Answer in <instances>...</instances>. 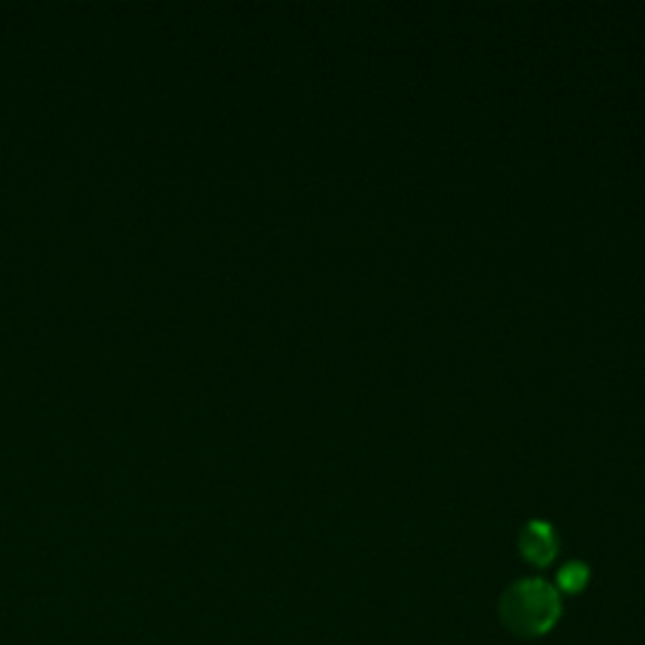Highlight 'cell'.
<instances>
[{
	"instance_id": "cell-3",
	"label": "cell",
	"mask_w": 645,
	"mask_h": 645,
	"mask_svg": "<svg viewBox=\"0 0 645 645\" xmlns=\"http://www.w3.org/2000/svg\"><path fill=\"white\" fill-rule=\"evenodd\" d=\"M590 570L583 565V562H567L560 572H557V585L565 593H580L588 583Z\"/></svg>"
},
{
	"instance_id": "cell-1",
	"label": "cell",
	"mask_w": 645,
	"mask_h": 645,
	"mask_svg": "<svg viewBox=\"0 0 645 645\" xmlns=\"http://www.w3.org/2000/svg\"><path fill=\"white\" fill-rule=\"evenodd\" d=\"M560 613V593L550 583L537 580V577L514 583L502 595V603H499L502 623L512 633L525 635V638L545 635L557 623Z\"/></svg>"
},
{
	"instance_id": "cell-2",
	"label": "cell",
	"mask_w": 645,
	"mask_h": 645,
	"mask_svg": "<svg viewBox=\"0 0 645 645\" xmlns=\"http://www.w3.org/2000/svg\"><path fill=\"white\" fill-rule=\"evenodd\" d=\"M520 552L535 565H547L557 555V535L550 522L532 520L520 535Z\"/></svg>"
}]
</instances>
